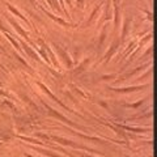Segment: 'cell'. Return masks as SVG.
<instances>
[{
	"instance_id": "obj_8",
	"label": "cell",
	"mask_w": 157,
	"mask_h": 157,
	"mask_svg": "<svg viewBox=\"0 0 157 157\" xmlns=\"http://www.w3.org/2000/svg\"><path fill=\"white\" fill-rule=\"evenodd\" d=\"M22 46L25 47V51H26V52H28L29 55H30V56H32L33 59H38V55H37V54H34V52H33V50H32L30 47H29V46H26L25 43H22Z\"/></svg>"
},
{
	"instance_id": "obj_14",
	"label": "cell",
	"mask_w": 157,
	"mask_h": 157,
	"mask_svg": "<svg viewBox=\"0 0 157 157\" xmlns=\"http://www.w3.org/2000/svg\"><path fill=\"white\" fill-rule=\"evenodd\" d=\"M0 67H3V66H2V64H0Z\"/></svg>"
},
{
	"instance_id": "obj_12",
	"label": "cell",
	"mask_w": 157,
	"mask_h": 157,
	"mask_svg": "<svg viewBox=\"0 0 157 157\" xmlns=\"http://www.w3.org/2000/svg\"><path fill=\"white\" fill-rule=\"evenodd\" d=\"M0 94H3V96H6V93H4V92H2V90H0Z\"/></svg>"
},
{
	"instance_id": "obj_5",
	"label": "cell",
	"mask_w": 157,
	"mask_h": 157,
	"mask_svg": "<svg viewBox=\"0 0 157 157\" xmlns=\"http://www.w3.org/2000/svg\"><path fill=\"white\" fill-rule=\"evenodd\" d=\"M118 45H119V41H118V39H117V41L114 42V45L111 46V50H109V51H107V54H106V56H105V58H106V62L109 60V59H110V58L113 56V54H114V52L117 51V48H118Z\"/></svg>"
},
{
	"instance_id": "obj_2",
	"label": "cell",
	"mask_w": 157,
	"mask_h": 157,
	"mask_svg": "<svg viewBox=\"0 0 157 157\" xmlns=\"http://www.w3.org/2000/svg\"><path fill=\"white\" fill-rule=\"evenodd\" d=\"M52 139H54V140H56V141H58V143H60V144H64V145H71V147H75V148H82V149H88V148H85V147H82V145H78V144H76V143H73V141H71V140L63 139V137L52 136Z\"/></svg>"
},
{
	"instance_id": "obj_9",
	"label": "cell",
	"mask_w": 157,
	"mask_h": 157,
	"mask_svg": "<svg viewBox=\"0 0 157 157\" xmlns=\"http://www.w3.org/2000/svg\"><path fill=\"white\" fill-rule=\"evenodd\" d=\"M82 3H84V0H77V6L78 7H82Z\"/></svg>"
},
{
	"instance_id": "obj_15",
	"label": "cell",
	"mask_w": 157,
	"mask_h": 157,
	"mask_svg": "<svg viewBox=\"0 0 157 157\" xmlns=\"http://www.w3.org/2000/svg\"><path fill=\"white\" fill-rule=\"evenodd\" d=\"M0 85H2V82H0Z\"/></svg>"
},
{
	"instance_id": "obj_6",
	"label": "cell",
	"mask_w": 157,
	"mask_h": 157,
	"mask_svg": "<svg viewBox=\"0 0 157 157\" xmlns=\"http://www.w3.org/2000/svg\"><path fill=\"white\" fill-rule=\"evenodd\" d=\"M9 22H11V24H12V25H13V28H14V29H16V30H17V32H18L20 34H21V36H22V37H28V34H26L25 32H24V30H22V29H21V28H20V25H18V24H16V22H14V21H13V20H12V18H9Z\"/></svg>"
},
{
	"instance_id": "obj_10",
	"label": "cell",
	"mask_w": 157,
	"mask_h": 157,
	"mask_svg": "<svg viewBox=\"0 0 157 157\" xmlns=\"http://www.w3.org/2000/svg\"><path fill=\"white\" fill-rule=\"evenodd\" d=\"M4 139H9V137H0V144L3 143V140H4Z\"/></svg>"
},
{
	"instance_id": "obj_13",
	"label": "cell",
	"mask_w": 157,
	"mask_h": 157,
	"mask_svg": "<svg viewBox=\"0 0 157 157\" xmlns=\"http://www.w3.org/2000/svg\"><path fill=\"white\" fill-rule=\"evenodd\" d=\"M25 157H32V156H29V155H26V153H25Z\"/></svg>"
},
{
	"instance_id": "obj_3",
	"label": "cell",
	"mask_w": 157,
	"mask_h": 157,
	"mask_svg": "<svg viewBox=\"0 0 157 157\" xmlns=\"http://www.w3.org/2000/svg\"><path fill=\"white\" fill-rule=\"evenodd\" d=\"M55 48H56V51L60 54V56L63 58V60L66 62V64H67V67H71L72 66V60L70 59V56L67 55V52L64 51V50H62V47L60 46H55Z\"/></svg>"
},
{
	"instance_id": "obj_4",
	"label": "cell",
	"mask_w": 157,
	"mask_h": 157,
	"mask_svg": "<svg viewBox=\"0 0 157 157\" xmlns=\"http://www.w3.org/2000/svg\"><path fill=\"white\" fill-rule=\"evenodd\" d=\"M148 85H143V86H128V88H111L113 90H117V92H121V93H130V92H135V90H139V89H143V88H147Z\"/></svg>"
},
{
	"instance_id": "obj_1",
	"label": "cell",
	"mask_w": 157,
	"mask_h": 157,
	"mask_svg": "<svg viewBox=\"0 0 157 157\" xmlns=\"http://www.w3.org/2000/svg\"><path fill=\"white\" fill-rule=\"evenodd\" d=\"M46 107H47V110H48V113H50V115H52V117H55V118H58V119H60V121H63V122H64V123H68V124H71V126H73V127H78L77 124H75V123H73V122H71L70 119H67V118L66 117H63L62 114H59V113L58 111H55V110H54V109H51V107L50 106H48V105H45ZM78 128H80V127H78Z\"/></svg>"
},
{
	"instance_id": "obj_11",
	"label": "cell",
	"mask_w": 157,
	"mask_h": 157,
	"mask_svg": "<svg viewBox=\"0 0 157 157\" xmlns=\"http://www.w3.org/2000/svg\"><path fill=\"white\" fill-rule=\"evenodd\" d=\"M81 156H82V157H92V156H88V155H82V153H81Z\"/></svg>"
},
{
	"instance_id": "obj_7",
	"label": "cell",
	"mask_w": 157,
	"mask_h": 157,
	"mask_svg": "<svg viewBox=\"0 0 157 157\" xmlns=\"http://www.w3.org/2000/svg\"><path fill=\"white\" fill-rule=\"evenodd\" d=\"M37 152H41L42 155H46V156H48V157H60V156H58V155H55V153H52V152H50V151H45V149H41V148H34Z\"/></svg>"
}]
</instances>
